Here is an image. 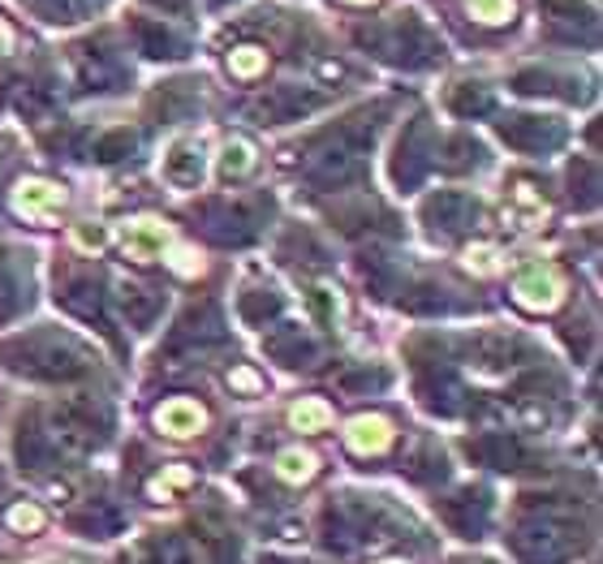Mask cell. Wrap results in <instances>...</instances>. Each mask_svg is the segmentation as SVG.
Returning <instances> with one entry per match:
<instances>
[{
  "mask_svg": "<svg viewBox=\"0 0 603 564\" xmlns=\"http://www.w3.org/2000/svg\"><path fill=\"white\" fill-rule=\"evenodd\" d=\"M289 422H294V431H328L332 427V406L319 401V397H302L289 410Z\"/></svg>",
  "mask_w": 603,
  "mask_h": 564,
  "instance_id": "8992f818",
  "label": "cell"
},
{
  "mask_svg": "<svg viewBox=\"0 0 603 564\" xmlns=\"http://www.w3.org/2000/svg\"><path fill=\"white\" fill-rule=\"evenodd\" d=\"M393 422L388 418H380V413H362V418H353L350 427H346V444H350L353 453H362V457H371V453H384L388 444H393Z\"/></svg>",
  "mask_w": 603,
  "mask_h": 564,
  "instance_id": "5b68a950",
  "label": "cell"
},
{
  "mask_svg": "<svg viewBox=\"0 0 603 564\" xmlns=\"http://www.w3.org/2000/svg\"><path fill=\"white\" fill-rule=\"evenodd\" d=\"M465 267L479 272V276H492V272H501V255L492 246H470L465 251Z\"/></svg>",
  "mask_w": 603,
  "mask_h": 564,
  "instance_id": "8fae6325",
  "label": "cell"
},
{
  "mask_svg": "<svg viewBox=\"0 0 603 564\" xmlns=\"http://www.w3.org/2000/svg\"><path fill=\"white\" fill-rule=\"evenodd\" d=\"M65 203H69L65 186L44 181V177H26V181L13 186V211L26 215V220H52Z\"/></svg>",
  "mask_w": 603,
  "mask_h": 564,
  "instance_id": "7a4b0ae2",
  "label": "cell"
},
{
  "mask_svg": "<svg viewBox=\"0 0 603 564\" xmlns=\"http://www.w3.org/2000/svg\"><path fill=\"white\" fill-rule=\"evenodd\" d=\"M9 48H13V31H9L4 22H0V56H4Z\"/></svg>",
  "mask_w": 603,
  "mask_h": 564,
  "instance_id": "7c38bea8",
  "label": "cell"
},
{
  "mask_svg": "<svg viewBox=\"0 0 603 564\" xmlns=\"http://www.w3.org/2000/svg\"><path fill=\"white\" fill-rule=\"evenodd\" d=\"M315 453H306V449H285L281 457H276V474L281 478H289V483H302V478H310L315 474Z\"/></svg>",
  "mask_w": 603,
  "mask_h": 564,
  "instance_id": "52a82bcc",
  "label": "cell"
},
{
  "mask_svg": "<svg viewBox=\"0 0 603 564\" xmlns=\"http://www.w3.org/2000/svg\"><path fill=\"white\" fill-rule=\"evenodd\" d=\"M350 4H371V0H350Z\"/></svg>",
  "mask_w": 603,
  "mask_h": 564,
  "instance_id": "4fadbf2b",
  "label": "cell"
},
{
  "mask_svg": "<svg viewBox=\"0 0 603 564\" xmlns=\"http://www.w3.org/2000/svg\"><path fill=\"white\" fill-rule=\"evenodd\" d=\"M513 298L526 310H556L560 298H564V280L556 276V267H548V263H530L513 280Z\"/></svg>",
  "mask_w": 603,
  "mask_h": 564,
  "instance_id": "6da1fadb",
  "label": "cell"
},
{
  "mask_svg": "<svg viewBox=\"0 0 603 564\" xmlns=\"http://www.w3.org/2000/svg\"><path fill=\"white\" fill-rule=\"evenodd\" d=\"M229 69L238 74V78H254V74H263L267 69V52L263 48H233L229 52Z\"/></svg>",
  "mask_w": 603,
  "mask_h": 564,
  "instance_id": "ba28073f",
  "label": "cell"
},
{
  "mask_svg": "<svg viewBox=\"0 0 603 564\" xmlns=\"http://www.w3.org/2000/svg\"><path fill=\"white\" fill-rule=\"evenodd\" d=\"M155 427H160L164 435H173V440H190V435H199L202 427H207V413H202V406L190 401V397H173V401H164V406L155 410Z\"/></svg>",
  "mask_w": 603,
  "mask_h": 564,
  "instance_id": "277c9868",
  "label": "cell"
},
{
  "mask_svg": "<svg viewBox=\"0 0 603 564\" xmlns=\"http://www.w3.org/2000/svg\"><path fill=\"white\" fill-rule=\"evenodd\" d=\"M470 18L483 26H501L513 18V0H470Z\"/></svg>",
  "mask_w": 603,
  "mask_h": 564,
  "instance_id": "30bf717a",
  "label": "cell"
},
{
  "mask_svg": "<svg viewBox=\"0 0 603 564\" xmlns=\"http://www.w3.org/2000/svg\"><path fill=\"white\" fill-rule=\"evenodd\" d=\"M251 168H254V147L246 139H233L224 147V177H246Z\"/></svg>",
  "mask_w": 603,
  "mask_h": 564,
  "instance_id": "9c48e42d",
  "label": "cell"
},
{
  "mask_svg": "<svg viewBox=\"0 0 603 564\" xmlns=\"http://www.w3.org/2000/svg\"><path fill=\"white\" fill-rule=\"evenodd\" d=\"M121 246H125V255L139 258V263H151V258H160L168 246H173V229L164 224V220H130L125 224V233H121Z\"/></svg>",
  "mask_w": 603,
  "mask_h": 564,
  "instance_id": "3957f363",
  "label": "cell"
}]
</instances>
